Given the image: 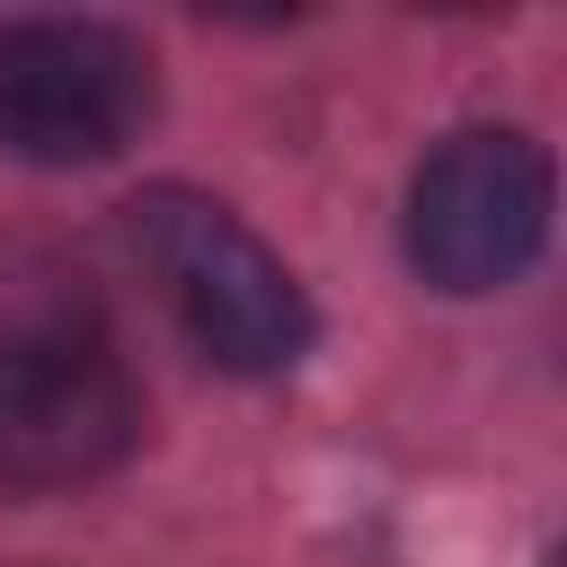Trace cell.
<instances>
[{
	"instance_id": "1",
	"label": "cell",
	"mask_w": 567,
	"mask_h": 567,
	"mask_svg": "<svg viewBox=\"0 0 567 567\" xmlns=\"http://www.w3.org/2000/svg\"><path fill=\"white\" fill-rule=\"evenodd\" d=\"M124 230L213 363H230V372H292L301 363L310 301H301L292 266L230 204H213L195 186H142L124 204Z\"/></svg>"
},
{
	"instance_id": "2",
	"label": "cell",
	"mask_w": 567,
	"mask_h": 567,
	"mask_svg": "<svg viewBox=\"0 0 567 567\" xmlns=\"http://www.w3.org/2000/svg\"><path fill=\"white\" fill-rule=\"evenodd\" d=\"M142 443V390L89 319H27L0 337V487L62 496Z\"/></svg>"
},
{
	"instance_id": "3",
	"label": "cell",
	"mask_w": 567,
	"mask_h": 567,
	"mask_svg": "<svg viewBox=\"0 0 567 567\" xmlns=\"http://www.w3.org/2000/svg\"><path fill=\"white\" fill-rule=\"evenodd\" d=\"M549 239V159L514 124L452 133L408 186V266L434 292H496Z\"/></svg>"
},
{
	"instance_id": "4",
	"label": "cell",
	"mask_w": 567,
	"mask_h": 567,
	"mask_svg": "<svg viewBox=\"0 0 567 567\" xmlns=\"http://www.w3.org/2000/svg\"><path fill=\"white\" fill-rule=\"evenodd\" d=\"M151 115V53L97 18H27L0 35V151L35 168L115 159Z\"/></svg>"
}]
</instances>
